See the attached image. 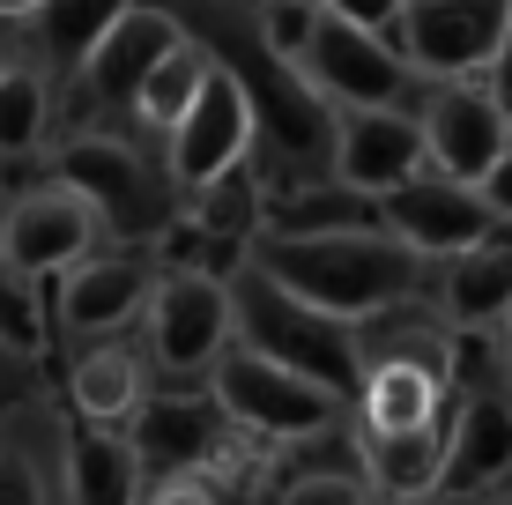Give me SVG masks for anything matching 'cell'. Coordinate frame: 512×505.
Listing matches in <instances>:
<instances>
[{"label": "cell", "instance_id": "cell-1", "mask_svg": "<svg viewBox=\"0 0 512 505\" xmlns=\"http://www.w3.org/2000/svg\"><path fill=\"white\" fill-rule=\"evenodd\" d=\"M245 268H260L305 312H327L342 327H364L423 290V260L409 246H394L379 223H364V231H312V238H253Z\"/></svg>", "mask_w": 512, "mask_h": 505}, {"label": "cell", "instance_id": "cell-2", "mask_svg": "<svg viewBox=\"0 0 512 505\" xmlns=\"http://www.w3.org/2000/svg\"><path fill=\"white\" fill-rule=\"evenodd\" d=\"M231 335H245V350H260V357H275V364H290V372H305V379H320L327 394H357V327H342V320H327V312H305L290 298V290H275L260 268H245L238 260V275H231Z\"/></svg>", "mask_w": 512, "mask_h": 505}, {"label": "cell", "instance_id": "cell-3", "mask_svg": "<svg viewBox=\"0 0 512 505\" xmlns=\"http://www.w3.org/2000/svg\"><path fill=\"white\" fill-rule=\"evenodd\" d=\"M52 186H67V194L97 216V231H112L119 246H127V238L149 246V238L179 216L171 179L134 142H119V134H75V142L52 156Z\"/></svg>", "mask_w": 512, "mask_h": 505}, {"label": "cell", "instance_id": "cell-4", "mask_svg": "<svg viewBox=\"0 0 512 505\" xmlns=\"http://www.w3.org/2000/svg\"><path fill=\"white\" fill-rule=\"evenodd\" d=\"M208 402H216V416L231 431L268 439V446L320 439V431H334V416L349 409L342 394L320 387V379L290 372V364H275V357H260V350H245V342H231V350L208 364Z\"/></svg>", "mask_w": 512, "mask_h": 505}, {"label": "cell", "instance_id": "cell-5", "mask_svg": "<svg viewBox=\"0 0 512 505\" xmlns=\"http://www.w3.org/2000/svg\"><path fill=\"white\" fill-rule=\"evenodd\" d=\"M231 283L201 268H156V290L141 305V350H149L156 372H208L223 350H231Z\"/></svg>", "mask_w": 512, "mask_h": 505}, {"label": "cell", "instance_id": "cell-6", "mask_svg": "<svg viewBox=\"0 0 512 505\" xmlns=\"http://www.w3.org/2000/svg\"><path fill=\"white\" fill-rule=\"evenodd\" d=\"M253 149H260L253 104H245L231 67L208 60V75H201V90H193L186 119L164 134V179H171V194L186 201V194H201V186H216L223 171L253 164Z\"/></svg>", "mask_w": 512, "mask_h": 505}, {"label": "cell", "instance_id": "cell-7", "mask_svg": "<svg viewBox=\"0 0 512 505\" xmlns=\"http://www.w3.org/2000/svg\"><path fill=\"white\" fill-rule=\"evenodd\" d=\"M416 134H423V171L461 179V186H475L512 149L505 97H498V82H490V75L431 82V97H423V112H416Z\"/></svg>", "mask_w": 512, "mask_h": 505}, {"label": "cell", "instance_id": "cell-8", "mask_svg": "<svg viewBox=\"0 0 512 505\" xmlns=\"http://www.w3.org/2000/svg\"><path fill=\"white\" fill-rule=\"evenodd\" d=\"M505 45V0H401L394 52L416 82L490 75Z\"/></svg>", "mask_w": 512, "mask_h": 505}, {"label": "cell", "instance_id": "cell-9", "mask_svg": "<svg viewBox=\"0 0 512 505\" xmlns=\"http://www.w3.org/2000/svg\"><path fill=\"white\" fill-rule=\"evenodd\" d=\"M97 216L82 208L67 186H30V194H15L0 208V275H15V283H52V275H67L75 260L97 253Z\"/></svg>", "mask_w": 512, "mask_h": 505}, {"label": "cell", "instance_id": "cell-10", "mask_svg": "<svg viewBox=\"0 0 512 505\" xmlns=\"http://www.w3.org/2000/svg\"><path fill=\"white\" fill-rule=\"evenodd\" d=\"M45 290V320L52 327H67V335H127V327L141 320V305H149V290H156V260L149 253H90V260H75L67 275H52Z\"/></svg>", "mask_w": 512, "mask_h": 505}, {"label": "cell", "instance_id": "cell-11", "mask_svg": "<svg viewBox=\"0 0 512 505\" xmlns=\"http://www.w3.org/2000/svg\"><path fill=\"white\" fill-rule=\"evenodd\" d=\"M297 82H305L327 112H364V104H401L416 75L401 67V52L386 45V38H364V30L320 15V23H312L305 60H297Z\"/></svg>", "mask_w": 512, "mask_h": 505}, {"label": "cell", "instance_id": "cell-12", "mask_svg": "<svg viewBox=\"0 0 512 505\" xmlns=\"http://www.w3.org/2000/svg\"><path fill=\"white\" fill-rule=\"evenodd\" d=\"M372 208H379V231L394 238V246H409L423 268L468 253L483 231H498V223H490V208H483V194H475V186H461V179H438V171L401 179L394 194H379Z\"/></svg>", "mask_w": 512, "mask_h": 505}, {"label": "cell", "instance_id": "cell-13", "mask_svg": "<svg viewBox=\"0 0 512 505\" xmlns=\"http://www.w3.org/2000/svg\"><path fill=\"white\" fill-rule=\"evenodd\" d=\"M416 171H423L416 112H401V104L327 112V179H334V186L379 201V194H394L401 179H416Z\"/></svg>", "mask_w": 512, "mask_h": 505}, {"label": "cell", "instance_id": "cell-14", "mask_svg": "<svg viewBox=\"0 0 512 505\" xmlns=\"http://www.w3.org/2000/svg\"><path fill=\"white\" fill-rule=\"evenodd\" d=\"M512 476V402L505 394H453L446 409V454H438V491L446 498H475L490 483Z\"/></svg>", "mask_w": 512, "mask_h": 505}, {"label": "cell", "instance_id": "cell-15", "mask_svg": "<svg viewBox=\"0 0 512 505\" xmlns=\"http://www.w3.org/2000/svg\"><path fill=\"white\" fill-rule=\"evenodd\" d=\"M223 439H231V424L216 416V402H193V394H149L127 424L141 476H208Z\"/></svg>", "mask_w": 512, "mask_h": 505}, {"label": "cell", "instance_id": "cell-16", "mask_svg": "<svg viewBox=\"0 0 512 505\" xmlns=\"http://www.w3.org/2000/svg\"><path fill=\"white\" fill-rule=\"evenodd\" d=\"M171 45H186V23H179V15H171L164 0H127V8L112 15V30L90 45L82 82H90L97 104H127V97L141 90V75H149Z\"/></svg>", "mask_w": 512, "mask_h": 505}, {"label": "cell", "instance_id": "cell-17", "mask_svg": "<svg viewBox=\"0 0 512 505\" xmlns=\"http://www.w3.org/2000/svg\"><path fill=\"white\" fill-rule=\"evenodd\" d=\"M149 394H156V364L127 335H104L67 364V402H75V424L90 431H127Z\"/></svg>", "mask_w": 512, "mask_h": 505}, {"label": "cell", "instance_id": "cell-18", "mask_svg": "<svg viewBox=\"0 0 512 505\" xmlns=\"http://www.w3.org/2000/svg\"><path fill=\"white\" fill-rule=\"evenodd\" d=\"M446 283H438V305H446L453 335H498L512 320V231H483L468 253L438 260Z\"/></svg>", "mask_w": 512, "mask_h": 505}, {"label": "cell", "instance_id": "cell-19", "mask_svg": "<svg viewBox=\"0 0 512 505\" xmlns=\"http://www.w3.org/2000/svg\"><path fill=\"white\" fill-rule=\"evenodd\" d=\"M438 454H446V424L423 431H357V476L372 498H423L438 491Z\"/></svg>", "mask_w": 512, "mask_h": 505}, {"label": "cell", "instance_id": "cell-20", "mask_svg": "<svg viewBox=\"0 0 512 505\" xmlns=\"http://www.w3.org/2000/svg\"><path fill=\"white\" fill-rule=\"evenodd\" d=\"M149 476H141L127 431H90L67 439V505H141Z\"/></svg>", "mask_w": 512, "mask_h": 505}, {"label": "cell", "instance_id": "cell-21", "mask_svg": "<svg viewBox=\"0 0 512 505\" xmlns=\"http://www.w3.org/2000/svg\"><path fill=\"white\" fill-rule=\"evenodd\" d=\"M119 8H127V0H38V15H30V30H38V67L45 75H82L90 45L112 30Z\"/></svg>", "mask_w": 512, "mask_h": 505}, {"label": "cell", "instance_id": "cell-22", "mask_svg": "<svg viewBox=\"0 0 512 505\" xmlns=\"http://www.w3.org/2000/svg\"><path fill=\"white\" fill-rule=\"evenodd\" d=\"M208 60H216V52H208V45L186 30V45H171L164 60L141 75V90L127 97L134 127H149V134H171V127H179L186 104H193V90H201V75H208Z\"/></svg>", "mask_w": 512, "mask_h": 505}, {"label": "cell", "instance_id": "cell-23", "mask_svg": "<svg viewBox=\"0 0 512 505\" xmlns=\"http://www.w3.org/2000/svg\"><path fill=\"white\" fill-rule=\"evenodd\" d=\"M52 127V82L38 60H8L0 67V164L30 156Z\"/></svg>", "mask_w": 512, "mask_h": 505}, {"label": "cell", "instance_id": "cell-24", "mask_svg": "<svg viewBox=\"0 0 512 505\" xmlns=\"http://www.w3.org/2000/svg\"><path fill=\"white\" fill-rule=\"evenodd\" d=\"M312 23H320V8H305V0H260V15H253L260 60H275L282 75H297V60H305V45H312Z\"/></svg>", "mask_w": 512, "mask_h": 505}, {"label": "cell", "instance_id": "cell-25", "mask_svg": "<svg viewBox=\"0 0 512 505\" xmlns=\"http://www.w3.org/2000/svg\"><path fill=\"white\" fill-rule=\"evenodd\" d=\"M282 505H372V491H364V476H349V468H320V476H290Z\"/></svg>", "mask_w": 512, "mask_h": 505}, {"label": "cell", "instance_id": "cell-26", "mask_svg": "<svg viewBox=\"0 0 512 505\" xmlns=\"http://www.w3.org/2000/svg\"><path fill=\"white\" fill-rule=\"evenodd\" d=\"M320 15H334V23H349V30H364V38H386V45H394L401 0H320Z\"/></svg>", "mask_w": 512, "mask_h": 505}, {"label": "cell", "instance_id": "cell-27", "mask_svg": "<svg viewBox=\"0 0 512 505\" xmlns=\"http://www.w3.org/2000/svg\"><path fill=\"white\" fill-rule=\"evenodd\" d=\"M0 505H45V476L15 446H0Z\"/></svg>", "mask_w": 512, "mask_h": 505}, {"label": "cell", "instance_id": "cell-28", "mask_svg": "<svg viewBox=\"0 0 512 505\" xmlns=\"http://www.w3.org/2000/svg\"><path fill=\"white\" fill-rule=\"evenodd\" d=\"M141 505H223V498H216V483H208V476H149Z\"/></svg>", "mask_w": 512, "mask_h": 505}, {"label": "cell", "instance_id": "cell-29", "mask_svg": "<svg viewBox=\"0 0 512 505\" xmlns=\"http://www.w3.org/2000/svg\"><path fill=\"white\" fill-rule=\"evenodd\" d=\"M475 194H483V208H490V223H498V231H512V149H505L498 164L483 171V179H475Z\"/></svg>", "mask_w": 512, "mask_h": 505}, {"label": "cell", "instance_id": "cell-30", "mask_svg": "<svg viewBox=\"0 0 512 505\" xmlns=\"http://www.w3.org/2000/svg\"><path fill=\"white\" fill-rule=\"evenodd\" d=\"M490 82L512 90V0H505V45H498V60H490Z\"/></svg>", "mask_w": 512, "mask_h": 505}, {"label": "cell", "instance_id": "cell-31", "mask_svg": "<svg viewBox=\"0 0 512 505\" xmlns=\"http://www.w3.org/2000/svg\"><path fill=\"white\" fill-rule=\"evenodd\" d=\"M372 505H468V498H446V491H423V498H372Z\"/></svg>", "mask_w": 512, "mask_h": 505}, {"label": "cell", "instance_id": "cell-32", "mask_svg": "<svg viewBox=\"0 0 512 505\" xmlns=\"http://www.w3.org/2000/svg\"><path fill=\"white\" fill-rule=\"evenodd\" d=\"M38 15V0H0V23H30Z\"/></svg>", "mask_w": 512, "mask_h": 505}, {"label": "cell", "instance_id": "cell-33", "mask_svg": "<svg viewBox=\"0 0 512 505\" xmlns=\"http://www.w3.org/2000/svg\"><path fill=\"white\" fill-rule=\"evenodd\" d=\"M498 357H505V372H512V320L498 327Z\"/></svg>", "mask_w": 512, "mask_h": 505}, {"label": "cell", "instance_id": "cell-34", "mask_svg": "<svg viewBox=\"0 0 512 505\" xmlns=\"http://www.w3.org/2000/svg\"><path fill=\"white\" fill-rule=\"evenodd\" d=\"M15 364H23V357H15V350H8V342H0V379H8V372H15Z\"/></svg>", "mask_w": 512, "mask_h": 505}, {"label": "cell", "instance_id": "cell-35", "mask_svg": "<svg viewBox=\"0 0 512 505\" xmlns=\"http://www.w3.org/2000/svg\"><path fill=\"white\" fill-rule=\"evenodd\" d=\"M0 67H8V23H0Z\"/></svg>", "mask_w": 512, "mask_h": 505}, {"label": "cell", "instance_id": "cell-36", "mask_svg": "<svg viewBox=\"0 0 512 505\" xmlns=\"http://www.w3.org/2000/svg\"><path fill=\"white\" fill-rule=\"evenodd\" d=\"M498 97H505V127H512V90H498Z\"/></svg>", "mask_w": 512, "mask_h": 505}, {"label": "cell", "instance_id": "cell-37", "mask_svg": "<svg viewBox=\"0 0 512 505\" xmlns=\"http://www.w3.org/2000/svg\"><path fill=\"white\" fill-rule=\"evenodd\" d=\"M305 8H320V0H305Z\"/></svg>", "mask_w": 512, "mask_h": 505}, {"label": "cell", "instance_id": "cell-38", "mask_svg": "<svg viewBox=\"0 0 512 505\" xmlns=\"http://www.w3.org/2000/svg\"><path fill=\"white\" fill-rule=\"evenodd\" d=\"M498 505H512V498H498Z\"/></svg>", "mask_w": 512, "mask_h": 505}]
</instances>
